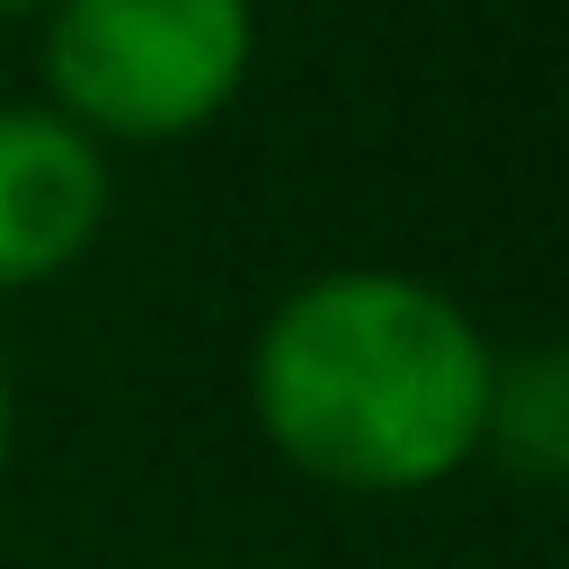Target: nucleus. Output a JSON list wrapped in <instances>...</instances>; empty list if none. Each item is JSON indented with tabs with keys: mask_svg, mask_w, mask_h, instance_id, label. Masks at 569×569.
<instances>
[{
	"mask_svg": "<svg viewBox=\"0 0 569 569\" xmlns=\"http://www.w3.org/2000/svg\"><path fill=\"white\" fill-rule=\"evenodd\" d=\"M480 453L516 462L525 480H560V471H569V373H560V347L498 356V391H489V436H480Z\"/></svg>",
	"mask_w": 569,
	"mask_h": 569,
	"instance_id": "nucleus-4",
	"label": "nucleus"
},
{
	"mask_svg": "<svg viewBox=\"0 0 569 569\" xmlns=\"http://www.w3.org/2000/svg\"><path fill=\"white\" fill-rule=\"evenodd\" d=\"M107 142H89L44 98L0 107V293H36L62 267H80L107 231Z\"/></svg>",
	"mask_w": 569,
	"mask_h": 569,
	"instance_id": "nucleus-3",
	"label": "nucleus"
},
{
	"mask_svg": "<svg viewBox=\"0 0 569 569\" xmlns=\"http://www.w3.org/2000/svg\"><path fill=\"white\" fill-rule=\"evenodd\" d=\"M44 9H53V0H0V27H9V18H44Z\"/></svg>",
	"mask_w": 569,
	"mask_h": 569,
	"instance_id": "nucleus-5",
	"label": "nucleus"
},
{
	"mask_svg": "<svg viewBox=\"0 0 569 569\" xmlns=\"http://www.w3.org/2000/svg\"><path fill=\"white\" fill-rule=\"evenodd\" d=\"M489 329L409 267H320L249 338L258 436L338 498H418L480 462Z\"/></svg>",
	"mask_w": 569,
	"mask_h": 569,
	"instance_id": "nucleus-1",
	"label": "nucleus"
},
{
	"mask_svg": "<svg viewBox=\"0 0 569 569\" xmlns=\"http://www.w3.org/2000/svg\"><path fill=\"white\" fill-rule=\"evenodd\" d=\"M0 462H9V365H0Z\"/></svg>",
	"mask_w": 569,
	"mask_h": 569,
	"instance_id": "nucleus-6",
	"label": "nucleus"
},
{
	"mask_svg": "<svg viewBox=\"0 0 569 569\" xmlns=\"http://www.w3.org/2000/svg\"><path fill=\"white\" fill-rule=\"evenodd\" d=\"M36 27L44 107L89 142H187L258 62V0H53Z\"/></svg>",
	"mask_w": 569,
	"mask_h": 569,
	"instance_id": "nucleus-2",
	"label": "nucleus"
}]
</instances>
